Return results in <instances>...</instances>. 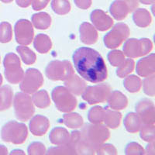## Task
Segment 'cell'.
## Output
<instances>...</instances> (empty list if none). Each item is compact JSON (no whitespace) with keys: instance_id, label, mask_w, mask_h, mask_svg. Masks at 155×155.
Masks as SVG:
<instances>
[{"instance_id":"8d00e7d4","label":"cell","mask_w":155,"mask_h":155,"mask_svg":"<svg viewBox=\"0 0 155 155\" xmlns=\"http://www.w3.org/2000/svg\"><path fill=\"white\" fill-rule=\"evenodd\" d=\"M107 58L110 64H112L113 67H119L121 65L126 59L125 54L119 50H113L109 52Z\"/></svg>"},{"instance_id":"f907efd6","label":"cell","mask_w":155,"mask_h":155,"mask_svg":"<svg viewBox=\"0 0 155 155\" xmlns=\"http://www.w3.org/2000/svg\"><path fill=\"white\" fill-rule=\"evenodd\" d=\"M10 154H25V153L22 150H13L11 152Z\"/></svg>"},{"instance_id":"484cf974","label":"cell","mask_w":155,"mask_h":155,"mask_svg":"<svg viewBox=\"0 0 155 155\" xmlns=\"http://www.w3.org/2000/svg\"><path fill=\"white\" fill-rule=\"evenodd\" d=\"M13 92L9 85H4L0 88V111L9 109L12 106Z\"/></svg>"},{"instance_id":"f1b7e54d","label":"cell","mask_w":155,"mask_h":155,"mask_svg":"<svg viewBox=\"0 0 155 155\" xmlns=\"http://www.w3.org/2000/svg\"><path fill=\"white\" fill-rule=\"evenodd\" d=\"M34 104L40 109H46L51 105V99L46 90H41L34 93L32 97Z\"/></svg>"},{"instance_id":"2e32d148","label":"cell","mask_w":155,"mask_h":155,"mask_svg":"<svg viewBox=\"0 0 155 155\" xmlns=\"http://www.w3.org/2000/svg\"><path fill=\"white\" fill-rule=\"evenodd\" d=\"M29 127L30 132L34 136H43L48 132L50 127L49 120L46 116L36 115L30 120Z\"/></svg>"},{"instance_id":"277c9868","label":"cell","mask_w":155,"mask_h":155,"mask_svg":"<svg viewBox=\"0 0 155 155\" xmlns=\"http://www.w3.org/2000/svg\"><path fill=\"white\" fill-rule=\"evenodd\" d=\"M51 96L56 108L62 113H70L77 106V99L65 87L58 86L54 88Z\"/></svg>"},{"instance_id":"603a6c76","label":"cell","mask_w":155,"mask_h":155,"mask_svg":"<svg viewBox=\"0 0 155 155\" xmlns=\"http://www.w3.org/2000/svg\"><path fill=\"white\" fill-rule=\"evenodd\" d=\"M124 127L126 130L130 134H135L139 132L140 129L142 126L140 118L136 113H129L125 116L124 121Z\"/></svg>"},{"instance_id":"74e56055","label":"cell","mask_w":155,"mask_h":155,"mask_svg":"<svg viewBox=\"0 0 155 155\" xmlns=\"http://www.w3.org/2000/svg\"><path fill=\"white\" fill-rule=\"evenodd\" d=\"M47 154H76L75 150L70 143L65 145L56 146L54 147L49 148L46 151Z\"/></svg>"},{"instance_id":"60d3db41","label":"cell","mask_w":155,"mask_h":155,"mask_svg":"<svg viewBox=\"0 0 155 155\" xmlns=\"http://www.w3.org/2000/svg\"><path fill=\"white\" fill-rule=\"evenodd\" d=\"M46 147L41 142H34L28 147L27 152L30 155H40L46 153Z\"/></svg>"},{"instance_id":"8fae6325","label":"cell","mask_w":155,"mask_h":155,"mask_svg":"<svg viewBox=\"0 0 155 155\" xmlns=\"http://www.w3.org/2000/svg\"><path fill=\"white\" fill-rule=\"evenodd\" d=\"M139 5L138 0H116L109 7V12L116 20H123L130 12H133Z\"/></svg>"},{"instance_id":"ba28073f","label":"cell","mask_w":155,"mask_h":155,"mask_svg":"<svg viewBox=\"0 0 155 155\" xmlns=\"http://www.w3.org/2000/svg\"><path fill=\"white\" fill-rule=\"evenodd\" d=\"M111 92L110 85L102 83L93 86H87L81 95L82 99L88 104L94 105L106 102Z\"/></svg>"},{"instance_id":"30bf717a","label":"cell","mask_w":155,"mask_h":155,"mask_svg":"<svg viewBox=\"0 0 155 155\" xmlns=\"http://www.w3.org/2000/svg\"><path fill=\"white\" fill-rule=\"evenodd\" d=\"M43 84L44 77L41 71L36 68H29L23 74L19 88L22 92L30 95L37 92Z\"/></svg>"},{"instance_id":"816d5d0a","label":"cell","mask_w":155,"mask_h":155,"mask_svg":"<svg viewBox=\"0 0 155 155\" xmlns=\"http://www.w3.org/2000/svg\"><path fill=\"white\" fill-rule=\"evenodd\" d=\"M2 2H4V3H10V2H12L13 0H1Z\"/></svg>"},{"instance_id":"ffe728a7","label":"cell","mask_w":155,"mask_h":155,"mask_svg":"<svg viewBox=\"0 0 155 155\" xmlns=\"http://www.w3.org/2000/svg\"><path fill=\"white\" fill-rule=\"evenodd\" d=\"M49 139L51 143L56 146L65 145L69 143L70 134L64 127H55L50 133Z\"/></svg>"},{"instance_id":"5b68a950","label":"cell","mask_w":155,"mask_h":155,"mask_svg":"<svg viewBox=\"0 0 155 155\" xmlns=\"http://www.w3.org/2000/svg\"><path fill=\"white\" fill-rule=\"evenodd\" d=\"M13 106L16 117L21 121H28L35 113L34 104L29 94L17 92L14 97Z\"/></svg>"},{"instance_id":"44dd1931","label":"cell","mask_w":155,"mask_h":155,"mask_svg":"<svg viewBox=\"0 0 155 155\" xmlns=\"http://www.w3.org/2000/svg\"><path fill=\"white\" fill-rule=\"evenodd\" d=\"M124 54L130 58H137L142 57L140 41L135 38L126 40L124 45Z\"/></svg>"},{"instance_id":"bcb514c9","label":"cell","mask_w":155,"mask_h":155,"mask_svg":"<svg viewBox=\"0 0 155 155\" xmlns=\"http://www.w3.org/2000/svg\"><path fill=\"white\" fill-rule=\"evenodd\" d=\"M16 4L22 8H27L32 4L33 0H16Z\"/></svg>"},{"instance_id":"3957f363","label":"cell","mask_w":155,"mask_h":155,"mask_svg":"<svg viewBox=\"0 0 155 155\" xmlns=\"http://www.w3.org/2000/svg\"><path fill=\"white\" fill-rule=\"evenodd\" d=\"M28 136L27 126L23 123L9 121L2 127L1 130V137L5 142L22 144L26 141Z\"/></svg>"},{"instance_id":"f546056e","label":"cell","mask_w":155,"mask_h":155,"mask_svg":"<svg viewBox=\"0 0 155 155\" xmlns=\"http://www.w3.org/2000/svg\"><path fill=\"white\" fill-rule=\"evenodd\" d=\"M124 86L129 92L135 93L140 90L142 81L137 75H127L124 79Z\"/></svg>"},{"instance_id":"8992f818","label":"cell","mask_w":155,"mask_h":155,"mask_svg":"<svg viewBox=\"0 0 155 155\" xmlns=\"http://www.w3.org/2000/svg\"><path fill=\"white\" fill-rule=\"evenodd\" d=\"M45 74L52 81H65L74 74V68L69 61H52L45 69Z\"/></svg>"},{"instance_id":"7bdbcfd3","label":"cell","mask_w":155,"mask_h":155,"mask_svg":"<svg viewBox=\"0 0 155 155\" xmlns=\"http://www.w3.org/2000/svg\"><path fill=\"white\" fill-rule=\"evenodd\" d=\"M141 44V52H142V57L145 56L153 49V44L150 40L147 38L140 39Z\"/></svg>"},{"instance_id":"1f68e13d","label":"cell","mask_w":155,"mask_h":155,"mask_svg":"<svg viewBox=\"0 0 155 155\" xmlns=\"http://www.w3.org/2000/svg\"><path fill=\"white\" fill-rule=\"evenodd\" d=\"M105 109L101 106H94L89 109L88 113V121L91 124H102L104 120Z\"/></svg>"},{"instance_id":"83f0119b","label":"cell","mask_w":155,"mask_h":155,"mask_svg":"<svg viewBox=\"0 0 155 155\" xmlns=\"http://www.w3.org/2000/svg\"><path fill=\"white\" fill-rule=\"evenodd\" d=\"M63 123L71 129H78L83 126L84 121L81 115L77 113H67L63 116Z\"/></svg>"},{"instance_id":"ab89813d","label":"cell","mask_w":155,"mask_h":155,"mask_svg":"<svg viewBox=\"0 0 155 155\" xmlns=\"http://www.w3.org/2000/svg\"><path fill=\"white\" fill-rule=\"evenodd\" d=\"M125 153L127 155H143L144 149L137 142H130L126 147Z\"/></svg>"},{"instance_id":"7c38bea8","label":"cell","mask_w":155,"mask_h":155,"mask_svg":"<svg viewBox=\"0 0 155 155\" xmlns=\"http://www.w3.org/2000/svg\"><path fill=\"white\" fill-rule=\"evenodd\" d=\"M16 42L21 45H29L34 40V31L33 24L27 19H19L14 27Z\"/></svg>"},{"instance_id":"4fadbf2b","label":"cell","mask_w":155,"mask_h":155,"mask_svg":"<svg viewBox=\"0 0 155 155\" xmlns=\"http://www.w3.org/2000/svg\"><path fill=\"white\" fill-rule=\"evenodd\" d=\"M136 113L139 116L143 124H154L155 107L152 101L144 99L136 105Z\"/></svg>"},{"instance_id":"f6af8a7d","label":"cell","mask_w":155,"mask_h":155,"mask_svg":"<svg viewBox=\"0 0 155 155\" xmlns=\"http://www.w3.org/2000/svg\"><path fill=\"white\" fill-rule=\"evenodd\" d=\"M77 7L81 9H87L92 5V0H74Z\"/></svg>"},{"instance_id":"cb8c5ba5","label":"cell","mask_w":155,"mask_h":155,"mask_svg":"<svg viewBox=\"0 0 155 155\" xmlns=\"http://www.w3.org/2000/svg\"><path fill=\"white\" fill-rule=\"evenodd\" d=\"M34 46L37 52L41 54H46L52 48V42L48 35L39 34L34 38Z\"/></svg>"},{"instance_id":"9a60e30c","label":"cell","mask_w":155,"mask_h":155,"mask_svg":"<svg viewBox=\"0 0 155 155\" xmlns=\"http://www.w3.org/2000/svg\"><path fill=\"white\" fill-rule=\"evenodd\" d=\"M136 71L138 75L140 77H147V76L154 74L155 73V56L154 54L148 55L138 61L137 63Z\"/></svg>"},{"instance_id":"b9f144b4","label":"cell","mask_w":155,"mask_h":155,"mask_svg":"<svg viewBox=\"0 0 155 155\" xmlns=\"http://www.w3.org/2000/svg\"><path fill=\"white\" fill-rule=\"evenodd\" d=\"M95 153L99 155H116L117 153V150H116V147L113 144L103 143L98 147Z\"/></svg>"},{"instance_id":"e0dca14e","label":"cell","mask_w":155,"mask_h":155,"mask_svg":"<svg viewBox=\"0 0 155 155\" xmlns=\"http://www.w3.org/2000/svg\"><path fill=\"white\" fill-rule=\"evenodd\" d=\"M79 34L81 41L87 45H92L98 41V32L93 25L89 23L84 22L81 23L79 27Z\"/></svg>"},{"instance_id":"7dc6e473","label":"cell","mask_w":155,"mask_h":155,"mask_svg":"<svg viewBox=\"0 0 155 155\" xmlns=\"http://www.w3.org/2000/svg\"><path fill=\"white\" fill-rule=\"evenodd\" d=\"M144 154H154V142H150L144 150Z\"/></svg>"},{"instance_id":"ee69618b","label":"cell","mask_w":155,"mask_h":155,"mask_svg":"<svg viewBox=\"0 0 155 155\" xmlns=\"http://www.w3.org/2000/svg\"><path fill=\"white\" fill-rule=\"evenodd\" d=\"M50 0H33L32 2V7L33 9L36 11L41 10L46 7L49 3Z\"/></svg>"},{"instance_id":"9c48e42d","label":"cell","mask_w":155,"mask_h":155,"mask_svg":"<svg viewBox=\"0 0 155 155\" xmlns=\"http://www.w3.org/2000/svg\"><path fill=\"white\" fill-rule=\"evenodd\" d=\"M130 35V29L126 23H118L103 38L106 47L109 49L118 48L126 41Z\"/></svg>"},{"instance_id":"4316f807","label":"cell","mask_w":155,"mask_h":155,"mask_svg":"<svg viewBox=\"0 0 155 155\" xmlns=\"http://www.w3.org/2000/svg\"><path fill=\"white\" fill-rule=\"evenodd\" d=\"M32 24L38 30H47L51 24V17L45 12H38L32 16Z\"/></svg>"},{"instance_id":"f5cc1de1","label":"cell","mask_w":155,"mask_h":155,"mask_svg":"<svg viewBox=\"0 0 155 155\" xmlns=\"http://www.w3.org/2000/svg\"><path fill=\"white\" fill-rule=\"evenodd\" d=\"M2 81H3V79H2V74H0V87H1V85H2Z\"/></svg>"},{"instance_id":"c3c4849f","label":"cell","mask_w":155,"mask_h":155,"mask_svg":"<svg viewBox=\"0 0 155 155\" xmlns=\"http://www.w3.org/2000/svg\"><path fill=\"white\" fill-rule=\"evenodd\" d=\"M8 154V149L4 145H0V155Z\"/></svg>"},{"instance_id":"836d02e7","label":"cell","mask_w":155,"mask_h":155,"mask_svg":"<svg viewBox=\"0 0 155 155\" xmlns=\"http://www.w3.org/2000/svg\"><path fill=\"white\" fill-rule=\"evenodd\" d=\"M51 9L58 15L68 14L71 10V4L68 0H52Z\"/></svg>"},{"instance_id":"d590c367","label":"cell","mask_w":155,"mask_h":155,"mask_svg":"<svg viewBox=\"0 0 155 155\" xmlns=\"http://www.w3.org/2000/svg\"><path fill=\"white\" fill-rule=\"evenodd\" d=\"M12 37V26L8 22L0 23V43L5 44L10 42Z\"/></svg>"},{"instance_id":"7a4b0ae2","label":"cell","mask_w":155,"mask_h":155,"mask_svg":"<svg viewBox=\"0 0 155 155\" xmlns=\"http://www.w3.org/2000/svg\"><path fill=\"white\" fill-rule=\"evenodd\" d=\"M110 132L101 124H87L81 130L73 131L70 134V143L76 154H95L101 144L108 140Z\"/></svg>"},{"instance_id":"52a82bcc","label":"cell","mask_w":155,"mask_h":155,"mask_svg":"<svg viewBox=\"0 0 155 155\" xmlns=\"http://www.w3.org/2000/svg\"><path fill=\"white\" fill-rule=\"evenodd\" d=\"M3 65L5 77L11 84H18L21 81L24 71L21 68L19 57L14 53H9L4 58Z\"/></svg>"},{"instance_id":"4dcf8cb0","label":"cell","mask_w":155,"mask_h":155,"mask_svg":"<svg viewBox=\"0 0 155 155\" xmlns=\"http://www.w3.org/2000/svg\"><path fill=\"white\" fill-rule=\"evenodd\" d=\"M16 51L19 53V56L24 64L27 65H30L35 63L37 56L34 51L30 50L28 47H26L25 45L18 46L16 48Z\"/></svg>"},{"instance_id":"d4e9b609","label":"cell","mask_w":155,"mask_h":155,"mask_svg":"<svg viewBox=\"0 0 155 155\" xmlns=\"http://www.w3.org/2000/svg\"><path fill=\"white\" fill-rule=\"evenodd\" d=\"M121 113L118 110L105 109V115L103 122L107 127L116 129L120 126L121 121Z\"/></svg>"},{"instance_id":"e575fe53","label":"cell","mask_w":155,"mask_h":155,"mask_svg":"<svg viewBox=\"0 0 155 155\" xmlns=\"http://www.w3.org/2000/svg\"><path fill=\"white\" fill-rule=\"evenodd\" d=\"M154 124H142L140 129V136L146 142H154Z\"/></svg>"},{"instance_id":"ac0fdd59","label":"cell","mask_w":155,"mask_h":155,"mask_svg":"<svg viewBox=\"0 0 155 155\" xmlns=\"http://www.w3.org/2000/svg\"><path fill=\"white\" fill-rule=\"evenodd\" d=\"M64 87L73 95H81L87 87L86 82L77 74H73L64 81Z\"/></svg>"},{"instance_id":"d6a6232c","label":"cell","mask_w":155,"mask_h":155,"mask_svg":"<svg viewBox=\"0 0 155 155\" xmlns=\"http://www.w3.org/2000/svg\"><path fill=\"white\" fill-rule=\"evenodd\" d=\"M134 67H135V62L132 58H129L125 59L124 63L121 65L117 67L116 69V75L119 78H125L127 75L134 71Z\"/></svg>"},{"instance_id":"5bb4252c","label":"cell","mask_w":155,"mask_h":155,"mask_svg":"<svg viewBox=\"0 0 155 155\" xmlns=\"http://www.w3.org/2000/svg\"><path fill=\"white\" fill-rule=\"evenodd\" d=\"M90 19L96 30L106 31L111 28L113 25V19L102 9H95L92 12Z\"/></svg>"},{"instance_id":"f35d334b","label":"cell","mask_w":155,"mask_h":155,"mask_svg":"<svg viewBox=\"0 0 155 155\" xmlns=\"http://www.w3.org/2000/svg\"><path fill=\"white\" fill-rule=\"evenodd\" d=\"M154 83H155V75H152L145 77V78L143 81V92L146 95L149 96L153 97L155 95V88H154Z\"/></svg>"},{"instance_id":"681fc988","label":"cell","mask_w":155,"mask_h":155,"mask_svg":"<svg viewBox=\"0 0 155 155\" xmlns=\"http://www.w3.org/2000/svg\"><path fill=\"white\" fill-rule=\"evenodd\" d=\"M138 1L144 5H152L155 2V0H138Z\"/></svg>"},{"instance_id":"d6986e66","label":"cell","mask_w":155,"mask_h":155,"mask_svg":"<svg viewBox=\"0 0 155 155\" xmlns=\"http://www.w3.org/2000/svg\"><path fill=\"white\" fill-rule=\"evenodd\" d=\"M108 106L114 110L124 109L128 105V99L124 94L120 91L115 90L110 92L107 100Z\"/></svg>"},{"instance_id":"6da1fadb","label":"cell","mask_w":155,"mask_h":155,"mask_svg":"<svg viewBox=\"0 0 155 155\" xmlns=\"http://www.w3.org/2000/svg\"><path fill=\"white\" fill-rule=\"evenodd\" d=\"M74 65L81 78L92 83H99L108 77L107 67L100 54L90 48H80L72 56Z\"/></svg>"},{"instance_id":"7402d4cb","label":"cell","mask_w":155,"mask_h":155,"mask_svg":"<svg viewBox=\"0 0 155 155\" xmlns=\"http://www.w3.org/2000/svg\"><path fill=\"white\" fill-rule=\"evenodd\" d=\"M133 19L134 23L141 28L149 27L152 22L151 15L146 9H135L133 14Z\"/></svg>"}]
</instances>
